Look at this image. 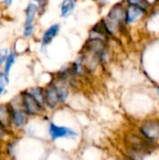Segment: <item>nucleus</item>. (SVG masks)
Listing matches in <instances>:
<instances>
[{
    "label": "nucleus",
    "mask_w": 159,
    "mask_h": 160,
    "mask_svg": "<svg viewBox=\"0 0 159 160\" xmlns=\"http://www.w3.org/2000/svg\"><path fill=\"white\" fill-rule=\"evenodd\" d=\"M21 105L29 116L40 115L45 108L44 105H42L38 100H37L26 90L21 95Z\"/></svg>",
    "instance_id": "nucleus-1"
},
{
    "label": "nucleus",
    "mask_w": 159,
    "mask_h": 160,
    "mask_svg": "<svg viewBox=\"0 0 159 160\" xmlns=\"http://www.w3.org/2000/svg\"><path fill=\"white\" fill-rule=\"evenodd\" d=\"M140 134L151 144L159 141V119L144 121L139 128Z\"/></svg>",
    "instance_id": "nucleus-2"
},
{
    "label": "nucleus",
    "mask_w": 159,
    "mask_h": 160,
    "mask_svg": "<svg viewBox=\"0 0 159 160\" xmlns=\"http://www.w3.org/2000/svg\"><path fill=\"white\" fill-rule=\"evenodd\" d=\"M48 133L53 142L60 139H75L78 136V133L74 129L65 126H58L52 122L49 124Z\"/></svg>",
    "instance_id": "nucleus-3"
},
{
    "label": "nucleus",
    "mask_w": 159,
    "mask_h": 160,
    "mask_svg": "<svg viewBox=\"0 0 159 160\" xmlns=\"http://www.w3.org/2000/svg\"><path fill=\"white\" fill-rule=\"evenodd\" d=\"M11 110V128L12 129H22L23 128L29 119V115L22 109L20 101V105H16L14 103L10 104Z\"/></svg>",
    "instance_id": "nucleus-4"
},
{
    "label": "nucleus",
    "mask_w": 159,
    "mask_h": 160,
    "mask_svg": "<svg viewBox=\"0 0 159 160\" xmlns=\"http://www.w3.org/2000/svg\"><path fill=\"white\" fill-rule=\"evenodd\" d=\"M44 101H45V107L54 110L56 109L61 103L57 86L54 84L49 85L44 90Z\"/></svg>",
    "instance_id": "nucleus-5"
},
{
    "label": "nucleus",
    "mask_w": 159,
    "mask_h": 160,
    "mask_svg": "<svg viewBox=\"0 0 159 160\" xmlns=\"http://www.w3.org/2000/svg\"><path fill=\"white\" fill-rule=\"evenodd\" d=\"M145 13H146L145 9L139 8V7H136V6L129 5L127 7V8L126 9V22L127 24L132 23V22L138 21Z\"/></svg>",
    "instance_id": "nucleus-6"
},
{
    "label": "nucleus",
    "mask_w": 159,
    "mask_h": 160,
    "mask_svg": "<svg viewBox=\"0 0 159 160\" xmlns=\"http://www.w3.org/2000/svg\"><path fill=\"white\" fill-rule=\"evenodd\" d=\"M0 124L8 130L12 131L11 128V110L8 104L0 105Z\"/></svg>",
    "instance_id": "nucleus-7"
},
{
    "label": "nucleus",
    "mask_w": 159,
    "mask_h": 160,
    "mask_svg": "<svg viewBox=\"0 0 159 160\" xmlns=\"http://www.w3.org/2000/svg\"><path fill=\"white\" fill-rule=\"evenodd\" d=\"M59 30H60V25L55 23V24H52L51 25L43 34L42 36V38H41V42H42V45L43 46H47L48 44H50L52 39L57 36V34L59 33Z\"/></svg>",
    "instance_id": "nucleus-8"
},
{
    "label": "nucleus",
    "mask_w": 159,
    "mask_h": 160,
    "mask_svg": "<svg viewBox=\"0 0 159 160\" xmlns=\"http://www.w3.org/2000/svg\"><path fill=\"white\" fill-rule=\"evenodd\" d=\"M75 8V0H63L61 4V16L63 18L69 17Z\"/></svg>",
    "instance_id": "nucleus-9"
},
{
    "label": "nucleus",
    "mask_w": 159,
    "mask_h": 160,
    "mask_svg": "<svg viewBox=\"0 0 159 160\" xmlns=\"http://www.w3.org/2000/svg\"><path fill=\"white\" fill-rule=\"evenodd\" d=\"M37 11V5L33 3L28 4L25 10V25H33V22L35 20Z\"/></svg>",
    "instance_id": "nucleus-10"
},
{
    "label": "nucleus",
    "mask_w": 159,
    "mask_h": 160,
    "mask_svg": "<svg viewBox=\"0 0 159 160\" xmlns=\"http://www.w3.org/2000/svg\"><path fill=\"white\" fill-rule=\"evenodd\" d=\"M26 91L32 95L37 100H38L42 105L45 106V101H44V90L41 87H31L29 89H26Z\"/></svg>",
    "instance_id": "nucleus-11"
},
{
    "label": "nucleus",
    "mask_w": 159,
    "mask_h": 160,
    "mask_svg": "<svg viewBox=\"0 0 159 160\" xmlns=\"http://www.w3.org/2000/svg\"><path fill=\"white\" fill-rule=\"evenodd\" d=\"M15 57H16V56H15V53H14L13 52H9V54H8V56H7V58L6 62H5L4 72H5L6 74H7V75H8V73H9V71H10V69H11L12 66L14 65Z\"/></svg>",
    "instance_id": "nucleus-12"
},
{
    "label": "nucleus",
    "mask_w": 159,
    "mask_h": 160,
    "mask_svg": "<svg viewBox=\"0 0 159 160\" xmlns=\"http://www.w3.org/2000/svg\"><path fill=\"white\" fill-rule=\"evenodd\" d=\"M128 5L131 6H136L139 8H142L145 10H147V8L151 6V4L149 3L148 0H127Z\"/></svg>",
    "instance_id": "nucleus-13"
},
{
    "label": "nucleus",
    "mask_w": 159,
    "mask_h": 160,
    "mask_svg": "<svg viewBox=\"0 0 159 160\" xmlns=\"http://www.w3.org/2000/svg\"><path fill=\"white\" fill-rule=\"evenodd\" d=\"M57 90H58V94H59L61 103H65L68 98V95H69L68 89L64 85H60V86H57Z\"/></svg>",
    "instance_id": "nucleus-14"
},
{
    "label": "nucleus",
    "mask_w": 159,
    "mask_h": 160,
    "mask_svg": "<svg viewBox=\"0 0 159 160\" xmlns=\"http://www.w3.org/2000/svg\"><path fill=\"white\" fill-rule=\"evenodd\" d=\"M8 84V77L7 74L5 72H0V95H2L5 92V89L7 88Z\"/></svg>",
    "instance_id": "nucleus-15"
},
{
    "label": "nucleus",
    "mask_w": 159,
    "mask_h": 160,
    "mask_svg": "<svg viewBox=\"0 0 159 160\" xmlns=\"http://www.w3.org/2000/svg\"><path fill=\"white\" fill-rule=\"evenodd\" d=\"M8 54H9V52H8V50L7 48L0 49V65H2L6 62Z\"/></svg>",
    "instance_id": "nucleus-16"
},
{
    "label": "nucleus",
    "mask_w": 159,
    "mask_h": 160,
    "mask_svg": "<svg viewBox=\"0 0 159 160\" xmlns=\"http://www.w3.org/2000/svg\"><path fill=\"white\" fill-rule=\"evenodd\" d=\"M33 30H34V25H25L23 30V36L25 38H29L33 34Z\"/></svg>",
    "instance_id": "nucleus-17"
},
{
    "label": "nucleus",
    "mask_w": 159,
    "mask_h": 160,
    "mask_svg": "<svg viewBox=\"0 0 159 160\" xmlns=\"http://www.w3.org/2000/svg\"><path fill=\"white\" fill-rule=\"evenodd\" d=\"M7 131H10V130H8L7 128H6L4 126L0 124V142H2L5 139V137L7 134Z\"/></svg>",
    "instance_id": "nucleus-18"
},
{
    "label": "nucleus",
    "mask_w": 159,
    "mask_h": 160,
    "mask_svg": "<svg viewBox=\"0 0 159 160\" xmlns=\"http://www.w3.org/2000/svg\"><path fill=\"white\" fill-rule=\"evenodd\" d=\"M4 1V3L7 5V6H10L11 4H12V1L13 0H3Z\"/></svg>",
    "instance_id": "nucleus-19"
},
{
    "label": "nucleus",
    "mask_w": 159,
    "mask_h": 160,
    "mask_svg": "<svg viewBox=\"0 0 159 160\" xmlns=\"http://www.w3.org/2000/svg\"><path fill=\"white\" fill-rule=\"evenodd\" d=\"M157 95H158V97H159V86L157 87Z\"/></svg>",
    "instance_id": "nucleus-20"
},
{
    "label": "nucleus",
    "mask_w": 159,
    "mask_h": 160,
    "mask_svg": "<svg viewBox=\"0 0 159 160\" xmlns=\"http://www.w3.org/2000/svg\"><path fill=\"white\" fill-rule=\"evenodd\" d=\"M33 1H34V2H37H37H40L41 0H33Z\"/></svg>",
    "instance_id": "nucleus-21"
}]
</instances>
